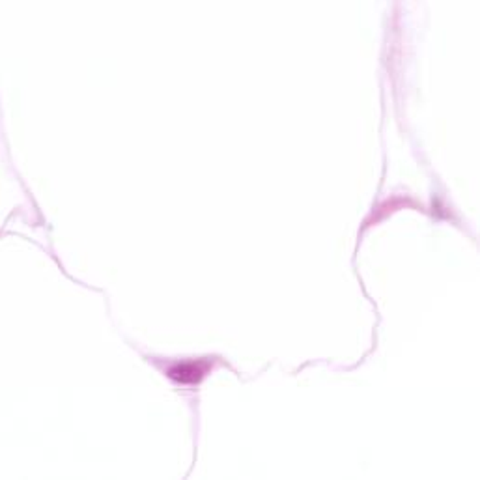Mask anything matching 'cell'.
Wrapping results in <instances>:
<instances>
[{
	"label": "cell",
	"mask_w": 480,
	"mask_h": 480,
	"mask_svg": "<svg viewBox=\"0 0 480 480\" xmlns=\"http://www.w3.org/2000/svg\"><path fill=\"white\" fill-rule=\"evenodd\" d=\"M206 370H208V365L204 361H201V363H181V365H176L174 368H171L169 375L172 380L180 381V383H196L206 374Z\"/></svg>",
	"instance_id": "cell-1"
}]
</instances>
